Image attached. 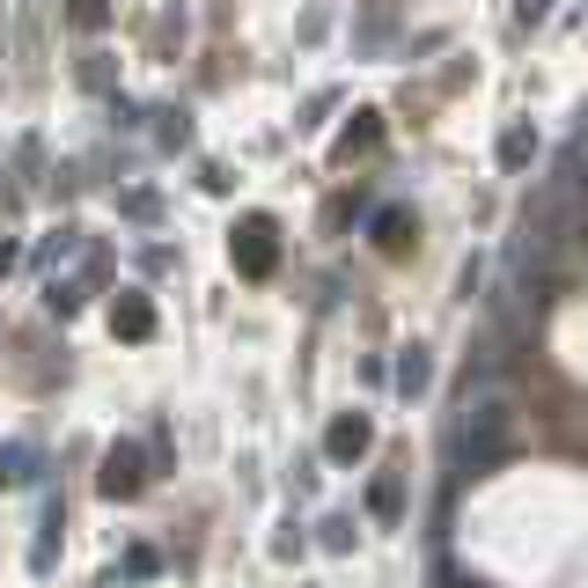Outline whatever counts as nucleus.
Returning a JSON list of instances; mask_svg holds the SVG:
<instances>
[{
  "mask_svg": "<svg viewBox=\"0 0 588 588\" xmlns=\"http://www.w3.org/2000/svg\"><path fill=\"white\" fill-rule=\"evenodd\" d=\"M37 471H45V449L30 434L0 441V486H37Z\"/></svg>",
  "mask_w": 588,
  "mask_h": 588,
  "instance_id": "5",
  "label": "nucleus"
},
{
  "mask_svg": "<svg viewBox=\"0 0 588 588\" xmlns=\"http://www.w3.org/2000/svg\"><path fill=\"white\" fill-rule=\"evenodd\" d=\"M368 508H375V522H397V514H405V478L383 471V478L368 486Z\"/></svg>",
  "mask_w": 588,
  "mask_h": 588,
  "instance_id": "10",
  "label": "nucleus"
},
{
  "mask_svg": "<svg viewBox=\"0 0 588 588\" xmlns=\"http://www.w3.org/2000/svg\"><path fill=\"white\" fill-rule=\"evenodd\" d=\"M15 265H23V250H15V244H0V272H15Z\"/></svg>",
  "mask_w": 588,
  "mask_h": 588,
  "instance_id": "18",
  "label": "nucleus"
},
{
  "mask_svg": "<svg viewBox=\"0 0 588 588\" xmlns=\"http://www.w3.org/2000/svg\"><path fill=\"white\" fill-rule=\"evenodd\" d=\"M45 309H52V317H74V309H81V287H74V280H52V287H45Z\"/></svg>",
  "mask_w": 588,
  "mask_h": 588,
  "instance_id": "13",
  "label": "nucleus"
},
{
  "mask_svg": "<svg viewBox=\"0 0 588 588\" xmlns=\"http://www.w3.org/2000/svg\"><path fill=\"white\" fill-rule=\"evenodd\" d=\"M111 331H118V339H147V331H155V302H147V294H118Z\"/></svg>",
  "mask_w": 588,
  "mask_h": 588,
  "instance_id": "7",
  "label": "nucleus"
},
{
  "mask_svg": "<svg viewBox=\"0 0 588 588\" xmlns=\"http://www.w3.org/2000/svg\"><path fill=\"white\" fill-rule=\"evenodd\" d=\"M125 214H133V220H155V192H125Z\"/></svg>",
  "mask_w": 588,
  "mask_h": 588,
  "instance_id": "16",
  "label": "nucleus"
},
{
  "mask_svg": "<svg viewBox=\"0 0 588 588\" xmlns=\"http://www.w3.org/2000/svg\"><path fill=\"white\" fill-rule=\"evenodd\" d=\"M368 236H375V250H405V244H412V214H405V206H383Z\"/></svg>",
  "mask_w": 588,
  "mask_h": 588,
  "instance_id": "9",
  "label": "nucleus"
},
{
  "mask_svg": "<svg viewBox=\"0 0 588 588\" xmlns=\"http://www.w3.org/2000/svg\"><path fill=\"white\" fill-rule=\"evenodd\" d=\"M391 383H397V397H427V383H434V353H427V346H405L397 368H391Z\"/></svg>",
  "mask_w": 588,
  "mask_h": 588,
  "instance_id": "6",
  "label": "nucleus"
},
{
  "mask_svg": "<svg viewBox=\"0 0 588 588\" xmlns=\"http://www.w3.org/2000/svg\"><path fill=\"white\" fill-rule=\"evenodd\" d=\"M508 434H514V405L493 391V383H478V391H464V412L449 427V456L464 471H486V464H500Z\"/></svg>",
  "mask_w": 588,
  "mask_h": 588,
  "instance_id": "1",
  "label": "nucleus"
},
{
  "mask_svg": "<svg viewBox=\"0 0 588 588\" xmlns=\"http://www.w3.org/2000/svg\"><path fill=\"white\" fill-rule=\"evenodd\" d=\"M368 449H375V427H368V412H339L331 427H324V456H331V464H361Z\"/></svg>",
  "mask_w": 588,
  "mask_h": 588,
  "instance_id": "3",
  "label": "nucleus"
},
{
  "mask_svg": "<svg viewBox=\"0 0 588 588\" xmlns=\"http://www.w3.org/2000/svg\"><path fill=\"white\" fill-rule=\"evenodd\" d=\"M236 265H244L250 280H265V272L280 265V244H272V220L265 214H250L244 228H236Z\"/></svg>",
  "mask_w": 588,
  "mask_h": 588,
  "instance_id": "4",
  "label": "nucleus"
},
{
  "mask_svg": "<svg viewBox=\"0 0 588 588\" xmlns=\"http://www.w3.org/2000/svg\"><path fill=\"white\" fill-rule=\"evenodd\" d=\"M514 15H522V23H544V15H552V0H522Z\"/></svg>",
  "mask_w": 588,
  "mask_h": 588,
  "instance_id": "17",
  "label": "nucleus"
},
{
  "mask_svg": "<svg viewBox=\"0 0 588 588\" xmlns=\"http://www.w3.org/2000/svg\"><path fill=\"white\" fill-rule=\"evenodd\" d=\"M530 155H538V133L530 125H508L500 133V170H530Z\"/></svg>",
  "mask_w": 588,
  "mask_h": 588,
  "instance_id": "11",
  "label": "nucleus"
},
{
  "mask_svg": "<svg viewBox=\"0 0 588 588\" xmlns=\"http://www.w3.org/2000/svg\"><path fill=\"white\" fill-rule=\"evenodd\" d=\"M324 552H353V514H324Z\"/></svg>",
  "mask_w": 588,
  "mask_h": 588,
  "instance_id": "14",
  "label": "nucleus"
},
{
  "mask_svg": "<svg viewBox=\"0 0 588 588\" xmlns=\"http://www.w3.org/2000/svg\"><path fill=\"white\" fill-rule=\"evenodd\" d=\"M97 486H103V500H133V493L147 486V471H140V449H133V441H111V449H103V471H97Z\"/></svg>",
  "mask_w": 588,
  "mask_h": 588,
  "instance_id": "2",
  "label": "nucleus"
},
{
  "mask_svg": "<svg viewBox=\"0 0 588 588\" xmlns=\"http://www.w3.org/2000/svg\"><path fill=\"white\" fill-rule=\"evenodd\" d=\"M59 530H67V508L45 500V522H37V544H30V566H37V574H52V544H59Z\"/></svg>",
  "mask_w": 588,
  "mask_h": 588,
  "instance_id": "8",
  "label": "nucleus"
},
{
  "mask_svg": "<svg viewBox=\"0 0 588 588\" xmlns=\"http://www.w3.org/2000/svg\"><path fill=\"white\" fill-rule=\"evenodd\" d=\"M74 23H81V30H103V0H74Z\"/></svg>",
  "mask_w": 588,
  "mask_h": 588,
  "instance_id": "15",
  "label": "nucleus"
},
{
  "mask_svg": "<svg viewBox=\"0 0 588 588\" xmlns=\"http://www.w3.org/2000/svg\"><path fill=\"white\" fill-rule=\"evenodd\" d=\"M147 574H162V552L155 544H133L125 552V581H147Z\"/></svg>",
  "mask_w": 588,
  "mask_h": 588,
  "instance_id": "12",
  "label": "nucleus"
}]
</instances>
